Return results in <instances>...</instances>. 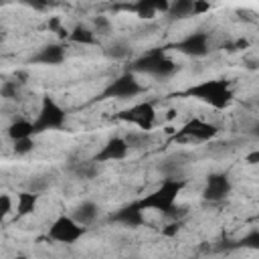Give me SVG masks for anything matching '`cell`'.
I'll return each mask as SVG.
<instances>
[{"mask_svg": "<svg viewBox=\"0 0 259 259\" xmlns=\"http://www.w3.org/2000/svg\"><path fill=\"white\" fill-rule=\"evenodd\" d=\"M176 63L166 57V53L162 49H154L142 57H138L127 73H148V75H156V77H170L176 71Z\"/></svg>", "mask_w": 259, "mask_h": 259, "instance_id": "cell-1", "label": "cell"}, {"mask_svg": "<svg viewBox=\"0 0 259 259\" xmlns=\"http://www.w3.org/2000/svg\"><path fill=\"white\" fill-rule=\"evenodd\" d=\"M192 97L200 99L202 103L214 107V109H225L231 99H233V93L229 89V83L223 81V79H212V81H202L198 85H194L190 91H188Z\"/></svg>", "mask_w": 259, "mask_h": 259, "instance_id": "cell-2", "label": "cell"}, {"mask_svg": "<svg viewBox=\"0 0 259 259\" xmlns=\"http://www.w3.org/2000/svg\"><path fill=\"white\" fill-rule=\"evenodd\" d=\"M184 184H186L184 178H166L160 188H156L152 194L144 196L138 204H140L142 210H144V208H152V210L164 212L166 208H170V206L176 202V196H178V192L184 188Z\"/></svg>", "mask_w": 259, "mask_h": 259, "instance_id": "cell-3", "label": "cell"}, {"mask_svg": "<svg viewBox=\"0 0 259 259\" xmlns=\"http://www.w3.org/2000/svg\"><path fill=\"white\" fill-rule=\"evenodd\" d=\"M34 123V134L45 132V130H57L65 123V109L51 97H45L40 103V111Z\"/></svg>", "mask_w": 259, "mask_h": 259, "instance_id": "cell-4", "label": "cell"}, {"mask_svg": "<svg viewBox=\"0 0 259 259\" xmlns=\"http://www.w3.org/2000/svg\"><path fill=\"white\" fill-rule=\"evenodd\" d=\"M85 235V227L73 221V217H59L49 227V237L59 243H75Z\"/></svg>", "mask_w": 259, "mask_h": 259, "instance_id": "cell-5", "label": "cell"}, {"mask_svg": "<svg viewBox=\"0 0 259 259\" xmlns=\"http://www.w3.org/2000/svg\"><path fill=\"white\" fill-rule=\"evenodd\" d=\"M142 91H144V87H142V83L136 79V75H134V73H123L121 77L113 79V81L105 87L103 95H105V97H115V99H127V97L140 95Z\"/></svg>", "mask_w": 259, "mask_h": 259, "instance_id": "cell-6", "label": "cell"}, {"mask_svg": "<svg viewBox=\"0 0 259 259\" xmlns=\"http://www.w3.org/2000/svg\"><path fill=\"white\" fill-rule=\"evenodd\" d=\"M119 119L138 125L142 132H148V130H152V125L156 121V109H154L152 103H146V101L144 103H136L134 107L121 111L119 113Z\"/></svg>", "mask_w": 259, "mask_h": 259, "instance_id": "cell-7", "label": "cell"}, {"mask_svg": "<svg viewBox=\"0 0 259 259\" xmlns=\"http://www.w3.org/2000/svg\"><path fill=\"white\" fill-rule=\"evenodd\" d=\"M231 178L223 172H214L206 178V186L202 190V198L208 200V202H221L225 200L229 194H231Z\"/></svg>", "mask_w": 259, "mask_h": 259, "instance_id": "cell-8", "label": "cell"}, {"mask_svg": "<svg viewBox=\"0 0 259 259\" xmlns=\"http://www.w3.org/2000/svg\"><path fill=\"white\" fill-rule=\"evenodd\" d=\"M176 49L188 57H204V55H208V34L202 30L192 32V34L184 36L176 45Z\"/></svg>", "mask_w": 259, "mask_h": 259, "instance_id": "cell-9", "label": "cell"}, {"mask_svg": "<svg viewBox=\"0 0 259 259\" xmlns=\"http://www.w3.org/2000/svg\"><path fill=\"white\" fill-rule=\"evenodd\" d=\"M217 127L212 123H206L202 119H190L188 123L182 125V130L176 134V138H194V140H200V142H206V140H212L217 136Z\"/></svg>", "mask_w": 259, "mask_h": 259, "instance_id": "cell-10", "label": "cell"}, {"mask_svg": "<svg viewBox=\"0 0 259 259\" xmlns=\"http://www.w3.org/2000/svg\"><path fill=\"white\" fill-rule=\"evenodd\" d=\"M127 152H130V148H127L125 140L119 138V136H115V138H111V140L105 142V146L95 154L93 162H113V160H123V158L127 156Z\"/></svg>", "mask_w": 259, "mask_h": 259, "instance_id": "cell-11", "label": "cell"}, {"mask_svg": "<svg viewBox=\"0 0 259 259\" xmlns=\"http://www.w3.org/2000/svg\"><path fill=\"white\" fill-rule=\"evenodd\" d=\"M111 221H115V223H119V225H123V227H142V225L146 223V219H144V210L140 208L138 202L119 208V210L111 217Z\"/></svg>", "mask_w": 259, "mask_h": 259, "instance_id": "cell-12", "label": "cell"}, {"mask_svg": "<svg viewBox=\"0 0 259 259\" xmlns=\"http://www.w3.org/2000/svg\"><path fill=\"white\" fill-rule=\"evenodd\" d=\"M32 61H34V63H40V65H59V63L65 61V47L59 45V42L47 45V47H42V49L36 53V57H34Z\"/></svg>", "mask_w": 259, "mask_h": 259, "instance_id": "cell-13", "label": "cell"}, {"mask_svg": "<svg viewBox=\"0 0 259 259\" xmlns=\"http://www.w3.org/2000/svg\"><path fill=\"white\" fill-rule=\"evenodd\" d=\"M97 217H99V206H97L93 200H83V202L77 204L75 210H73V221L79 223L81 227L91 225Z\"/></svg>", "mask_w": 259, "mask_h": 259, "instance_id": "cell-14", "label": "cell"}, {"mask_svg": "<svg viewBox=\"0 0 259 259\" xmlns=\"http://www.w3.org/2000/svg\"><path fill=\"white\" fill-rule=\"evenodd\" d=\"M34 134V123L28 121V119H16L14 123H10L8 127V138L12 142L16 140H24V138H32Z\"/></svg>", "mask_w": 259, "mask_h": 259, "instance_id": "cell-15", "label": "cell"}, {"mask_svg": "<svg viewBox=\"0 0 259 259\" xmlns=\"http://www.w3.org/2000/svg\"><path fill=\"white\" fill-rule=\"evenodd\" d=\"M36 202H38V194L30 192V190L20 192V194H18V200H16V214H18V217L32 214L34 208H36Z\"/></svg>", "mask_w": 259, "mask_h": 259, "instance_id": "cell-16", "label": "cell"}, {"mask_svg": "<svg viewBox=\"0 0 259 259\" xmlns=\"http://www.w3.org/2000/svg\"><path fill=\"white\" fill-rule=\"evenodd\" d=\"M69 40L77 45H95V30L83 24H77L73 30H69Z\"/></svg>", "mask_w": 259, "mask_h": 259, "instance_id": "cell-17", "label": "cell"}, {"mask_svg": "<svg viewBox=\"0 0 259 259\" xmlns=\"http://www.w3.org/2000/svg\"><path fill=\"white\" fill-rule=\"evenodd\" d=\"M166 14H168V18H172V20L192 16V0H176V2H172Z\"/></svg>", "mask_w": 259, "mask_h": 259, "instance_id": "cell-18", "label": "cell"}, {"mask_svg": "<svg viewBox=\"0 0 259 259\" xmlns=\"http://www.w3.org/2000/svg\"><path fill=\"white\" fill-rule=\"evenodd\" d=\"M103 53H105L109 59H113V61H121V59H127V57H130L132 49H130V45L123 42V40H113L111 45H107V47L103 49Z\"/></svg>", "mask_w": 259, "mask_h": 259, "instance_id": "cell-19", "label": "cell"}, {"mask_svg": "<svg viewBox=\"0 0 259 259\" xmlns=\"http://www.w3.org/2000/svg\"><path fill=\"white\" fill-rule=\"evenodd\" d=\"M132 10L144 18V20H152L156 16V10H154V0H138L136 4H132Z\"/></svg>", "mask_w": 259, "mask_h": 259, "instance_id": "cell-20", "label": "cell"}, {"mask_svg": "<svg viewBox=\"0 0 259 259\" xmlns=\"http://www.w3.org/2000/svg\"><path fill=\"white\" fill-rule=\"evenodd\" d=\"M71 170L81 178H95L97 176V162H77L71 166Z\"/></svg>", "mask_w": 259, "mask_h": 259, "instance_id": "cell-21", "label": "cell"}, {"mask_svg": "<svg viewBox=\"0 0 259 259\" xmlns=\"http://www.w3.org/2000/svg\"><path fill=\"white\" fill-rule=\"evenodd\" d=\"M125 144H127V148H142V146H146L148 144V132H142V130H132L125 138Z\"/></svg>", "mask_w": 259, "mask_h": 259, "instance_id": "cell-22", "label": "cell"}, {"mask_svg": "<svg viewBox=\"0 0 259 259\" xmlns=\"http://www.w3.org/2000/svg\"><path fill=\"white\" fill-rule=\"evenodd\" d=\"M186 214H188V206H184V204H176V202H174L170 208L164 210V217H168L170 221H182Z\"/></svg>", "mask_w": 259, "mask_h": 259, "instance_id": "cell-23", "label": "cell"}, {"mask_svg": "<svg viewBox=\"0 0 259 259\" xmlns=\"http://www.w3.org/2000/svg\"><path fill=\"white\" fill-rule=\"evenodd\" d=\"M18 95V83L16 81H4L0 85V97L4 99H16Z\"/></svg>", "mask_w": 259, "mask_h": 259, "instance_id": "cell-24", "label": "cell"}, {"mask_svg": "<svg viewBox=\"0 0 259 259\" xmlns=\"http://www.w3.org/2000/svg\"><path fill=\"white\" fill-rule=\"evenodd\" d=\"M32 148H34V142H32V138H24V140H16V142H14V146H12V150H14V154H18V156H24V154H28V152H32Z\"/></svg>", "mask_w": 259, "mask_h": 259, "instance_id": "cell-25", "label": "cell"}, {"mask_svg": "<svg viewBox=\"0 0 259 259\" xmlns=\"http://www.w3.org/2000/svg\"><path fill=\"white\" fill-rule=\"evenodd\" d=\"M49 184H51V180H49L47 176H36V178H32V180L28 182V190L34 192V194H40L42 190L49 188Z\"/></svg>", "mask_w": 259, "mask_h": 259, "instance_id": "cell-26", "label": "cell"}, {"mask_svg": "<svg viewBox=\"0 0 259 259\" xmlns=\"http://www.w3.org/2000/svg\"><path fill=\"white\" fill-rule=\"evenodd\" d=\"M93 26H95V30H97V32L107 34V32L111 30V20H109L105 14H97V16L93 18Z\"/></svg>", "mask_w": 259, "mask_h": 259, "instance_id": "cell-27", "label": "cell"}, {"mask_svg": "<svg viewBox=\"0 0 259 259\" xmlns=\"http://www.w3.org/2000/svg\"><path fill=\"white\" fill-rule=\"evenodd\" d=\"M12 210V198L10 194H0V223L10 214Z\"/></svg>", "mask_w": 259, "mask_h": 259, "instance_id": "cell-28", "label": "cell"}, {"mask_svg": "<svg viewBox=\"0 0 259 259\" xmlns=\"http://www.w3.org/2000/svg\"><path fill=\"white\" fill-rule=\"evenodd\" d=\"M180 227H182V221H170L168 225L162 227V235L164 237H176L180 233Z\"/></svg>", "mask_w": 259, "mask_h": 259, "instance_id": "cell-29", "label": "cell"}, {"mask_svg": "<svg viewBox=\"0 0 259 259\" xmlns=\"http://www.w3.org/2000/svg\"><path fill=\"white\" fill-rule=\"evenodd\" d=\"M239 245L249 247V249H259V231H251L247 237H243V241Z\"/></svg>", "mask_w": 259, "mask_h": 259, "instance_id": "cell-30", "label": "cell"}, {"mask_svg": "<svg viewBox=\"0 0 259 259\" xmlns=\"http://www.w3.org/2000/svg\"><path fill=\"white\" fill-rule=\"evenodd\" d=\"M210 10V2L206 0H192V14L198 16V14H204Z\"/></svg>", "mask_w": 259, "mask_h": 259, "instance_id": "cell-31", "label": "cell"}, {"mask_svg": "<svg viewBox=\"0 0 259 259\" xmlns=\"http://www.w3.org/2000/svg\"><path fill=\"white\" fill-rule=\"evenodd\" d=\"M47 28H49L51 32H59V30L63 28L61 18H59V16H51V18H49V22H47Z\"/></svg>", "mask_w": 259, "mask_h": 259, "instance_id": "cell-32", "label": "cell"}, {"mask_svg": "<svg viewBox=\"0 0 259 259\" xmlns=\"http://www.w3.org/2000/svg\"><path fill=\"white\" fill-rule=\"evenodd\" d=\"M168 8H170V2L168 0H154V10L156 12H168Z\"/></svg>", "mask_w": 259, "mask_h": 259, "instance_id": "cell-33", "label": "cell"}, {"mask_svg": "<svg viewBox=\"0 0 259 259\" xmlns=\"http://www.w3.org/2000/svg\"><path fill=\"white\" fill-rule=\"evenodd\" d=\"M233 47H235V51H243V49L249 47V40L247 38H237V40H233Z\"/></svg>", "mask_w": 259, "mask_h": 259, "instance_id": "cell-34", "label": "cell"}, {"mask_svg": "<svg viewBox=\"0 0 259 259\" xmlns=\"http://www.w3.org/2000/svg\"><path fill=\"white\" fill-rule=\"evenodd\" d=\"M245 160H247V164H257V162H259V152L255 150V152L247 154V158H245Z\"/></svg>", "mask_w": 259, "mask_h": 259, "instance_id": "cell-35", "label": "cell"}, {"mask_svg": "<svg viewBox=\"0 0 259 259\" xmlns=\"http://www.w3.org/2000/svg\"><path fill=\"white\" fill-rule=\"evenodd\" d=\"M30 8H34V10H45V8H47V4H45V2H32V4H30Z\"/></svg>", "mask_w": 259, "mask_h": 259, "instance_id": "cell-36", "label": "cell"}, {"mask_svg": "<svg viewBox=\"0 0 259 259\" xmlns=\"http://www.w3.org/2000/svg\"><path fill=\"white\" fill-rule=\"evenodd\" d=\"M223 47H225V51H229V53H233V51H235V47H233V40H227Z\"/></svg>", "mask_w": 259, "mask_h": 259, "instance_id": "cell-37", "label": "cell"}, {"mask_svg": "<svg viewBox=\"0 0 259 259\" xmlns=\"http://www.w3.org/2000/svg\"><path fill=\"white\" fill-rule=\"evenodd\" d=\"M16 259H26V257H22V255H20V257H16Z\"/></svg>", "mask_w": 259, "mask_h": 259, "instance_id": "cell-38", "label": "cell"}, {"mask_svg": "<svg viewBox=\"0 0 259 259\" xmlns=\"http://www.w3.org/2000/svg\"><path fill=\"white\" fill-rule=\"evenodd\" d=\"M0 42H2V34H0Z\"/></svg>", "mask_w": 259, "mask_h": 259, "instance_id": "cell-39", "label": "cell"}]
</instances>
